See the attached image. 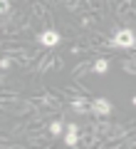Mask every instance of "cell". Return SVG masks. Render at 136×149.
Instances as JSON below:
<instances>
[{"label": "cell", "mask_w": 136, "mask_h": 149, "mask_svg": "<svg viewBox=\"0 0 136 149\" xmlns=\"http://www.w3.org/2000/svg\"><path fill=\"white\" fill-rule=\"evenodd\" d=\"M62 124H64V122H52V124H50V132H52L55 137H57V134H62Z\"/></svg>", "instance_id": "8"}, {"label": "cell", "mask_w": 136, "mask_h": 149, "mask_svg": "<svg viewBox=\"0 0 136 149\" xmlns=\"http://www.w3.org/2000/svg\"><path fill=\"white\" fill-rule=\"evenodd\" d=\"M0 10L8 13V10H10V3H8V0H0Z\"/></svg>", "instance_id": "9"}, {"label": "cell", "mask_w": 136, "mask_h": 149, "mask_svg": "<svg viewBox=\"0 0 136 149\" xmlns=\"http://www.w3.org/2000/svg\"><path fill=\"white\" fill-rule=\"evenodd\" d=\"M114 47H121V50L136 47V35H134V30H129V27H121V30L114 35Z\"/></svg>", "instance_id": "1"}, {"label": "cell", "mask_w": 136, "mask_h": 149, "mask_svg": "<svg viewBox=\"0 0 136 149\" xmlns=\"http://www.w3.org/2000/svg\"><path fill=\"white\" fill-rule=\"evenodd\" d=\"M94 72L97 74H106V72H109V60H104V57L97 60V62H94Z\"/></svg>", "instance_id": "6"}, {"label": "cell", "mask_w": 136, "mask_h": 149, "mask_svg": "<svg viewBox=\"0 0 136 149\" xmlns=\"http://www.w3.org/2000/svg\"><path fill=\"white\" fill-rule=\"evenodd\" d=\"M59 40H62V35L57 30H45L40 35V45H45V47H55V45H59Z\"/></svg>", "instance_id": "2"}, {"label": "cell", "mask_w": 136, "mask_h": 149, "mask_svg": "<svg viewBox=\"0 0 136 149\" xmlns=\"http://www.w3.org/2000/svg\"><path fill=\"white\" fill-rule=\"evenodd\" d=\"M92 112H94V114H109L111 112V102L106 100V97H97V100L92 102Z\"/></svg>", "instance_id": "3"}, {"label": "cell", "mask_w": 136, "mask_h": 149, "mask_svg": "<svg viewBox=\"0 0 136 149\" xmlns=\"http://www.w3.org/2000/svg\"><path fill=\"white\" fill-rule=\"evenodd\" d=\"M77 137H79L77 124H67V137H64V144H67V147H77Z\"/></svg>", "instance_id": "4"}, {"label": "cell", "mask_w": 136, "mask_h": 149, "mask_svg": "<svg viewBox=\"0 0 136 149\" xmlns=\"http://www.w3.org/2000/svg\"><path fill=\"white\" fill-rule=\"evenodd\" d=\"M124 72H126V74H136V62L126 60V62H124Z\"/></svg>", "instance_id": "7"}, {"label": "cell", "mask_w": 136, "mask_h": 149, "mask_svg": "<svg viewBox=\"0 0 136 149\" xmlns=\"http://www.w3.org/2000/svg\"><path fill=\"white\" fill-rule=\"evenodd\" d=\"M74 112H79V114H87V112H92V104H89L87 100H74Z\"/></svg>", "instance_id": "5"}]
</instances>
